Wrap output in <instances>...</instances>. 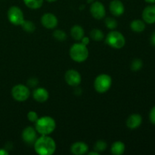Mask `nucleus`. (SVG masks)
<instances>
[{
    "mask_svg": "<svg viewBox=\"0 0 155 155\" xmlns=\"http://www.w3.org/2000/svg\"><path fill=\"white\" fill-rule=\"evenodd\" d=\"M110 12L114 16L119 17L124 13L125 7L120 0H113L110 2L109 6Z\"/></svg>",
    "mask_w": 155,
    "mask_h": 155,
    "instance_id": "nucleus-13",
    "label": "nucleus"
},
{
    "mask_svg": "<svg viewBox=\"0 0 155 155\" xmlns=\"http://www.w3.org/2000/svg\"><path fill=\"white\" fill-rule=\"evenodd\" d=\"M105 26L110 30H114L117 27V22L116 20L114 18H110V17H108L105 19Z\"/></svg>",
    "mask_w": 155,
    "mask_h": 155,
    "instance_id": "nucleus-24",
    "label": "nucleus"
},
{
    "mask_svg": "<svg viewBox=\"0 0 155 155\" xmlns=\"http://www.w3.org/2000/svg\"><path fill=\"white\" fill-rule=\"evenodd\" d=\"M145 1L148 3H151V4H154V3H155V0H145Z\"/></svg>",
    "mask_w": 155,
    "mask_h": 155,
    "instance_id": "nucleus-34",
    "label": "nucleus"
},
{
    "mask_svg": "<svg viewBox=\"0 0 155 155\" xmlns=\"http://www.w3.org/2000/svg\"><path fill=\"white\" fill-rule=\"evenodd\" d=\"M90 36L91 39H93L94 41L99 42V41H101L104 39V33L99 29L95 28L90 32Z\"/></svg>",
    "mask_w": 155,
    "mask_h": 155,
    "instance_id": "nucleus-21",
    "label": "nucleus"
},
{
    "mask_svg": "<svg viewBox=\"0 0 155 155\" xmlns=\"http://www.w3.org/2000/svg\"><path fill=\"white\" fill-rule=\"evenodd\" d=\"M38 84V80L36 78H31L28 80V85L31 87H34Z\"/></svg>",
    "mask_w": 155,
    "mask_h": 155,
    "instance_id": "nucleus-29",
    "label": "nucleus"
},
{
    "mask_svg": "<svg viewBox=\"0 0 155 155\" xmlns=\"http://www.w3.org/2000/svg\"><path fill=\"white\" fill-rule=\"evenodd\" d=\"M107 147V144L105 141L98 140L95 142V145H94V150L98 151V152L99 153V152H101V151H105Z\"/></svg>",
    "mask_w": 155,
    "mask_h": 155,
    "instance_id": "nucleus-23",
    "label": "nucleus"
},
{
    "mask_svg": "<svg viewBox=\"0 0 155 155\" xmlns=\"http://www.w3.org/2000/svg\"><path fill=\"white\" fill-rule=\"evenodd\" d=\"M46 1H48V2H55L57 0H46Z\"/></svg>",
    "mask_w": 155,
    "mask_h": 155,
    "instance_id": "nucleus-36",
    "label": "nucleus"
},
{
    "mask_svg": "<svg viewBox=\"0 0 155 155\" xmlns=\"http://www.w3.org/2000/svg\"><path fill=\"white\" fill-rule=\"evenodd\" d=\"M24 2L29 8L38 9L42 7L43 0H24Z\"/></svg>",
    "mask_w": 155,
    "mask_h": 155,
    "instance_id": "nucleus-20",
    "label": "nucleus"
},
{
    "mask_svg": "<svg viewBox=\"0 0 155 155\" xmlns=\"http://www.w3.org/2000/svg\"><path fill=\"white\" fill-rule=\"evenodd\" d=\"M41 23L42 26L47 29H54L58 26V18L54 14L45 13L41 18Z\"/></svg>",
    "mask_w": 155,
    "mask_h": 155,
    "instance_id": "nucleus-10",
    "label": "nucleus"
},
{
    "mask_svg": "<svg viewBox=\"0 0 155 155\" xmlns=\"http://www.w3.org/2000/svg\"><path fill=\"white\" fill-rule=\"evenodd\" d=\"M149 119L152 124L155 125V106L151 108V111L149 113Z\"/></svg>",
    "mask_w": 155,
    "mask_h": 155,
    "instance_id": "nucleus-28",
    "label": "nucleus"
},
{
    "mask_svg": "<svg viewBox=\"0 0 155 155\" xmlns=\"http://www.w3.org/2000/svg\"><path fill=\"white\" fill-rule=\"evenodd\" d=\"M8 152L5 149L0 148V155H8Z\"/></svg>",
    "mask_w": 155,
    "mask_h": 155,
    "instance_id": "nucleus-31",
    "label": "nucleus"
},
{
    "mask_svg": "<svg viewBox=\"0 0 155 155\" xmlns=\"http://www.w3.org/2000/svg\"><path fill=\"white\" fill-rule=\"evenodd\" d=\"M39 117H38L36 112L33 111V110H31V111H29L28 114H27V119L32 123H36V120H38Z\"/></svg>",
    "mask_w": 155,
    "mask_h": 155,
    "instance_id": "nucleus-27",
    "label": "nucleus"
},
{
    "mask_svg": "<svg viewBox=\"0 0 155 155\" xmlns=\"http://www.w3.org/2000/svg\"><path fill=\"white\" fill-rule=\"evenodd\" d=\"M142 66H143V63H142V60L138 58L135 59L131 64V69L133 71H139V70L142 69Z\"/></svg>",
    "mask_w": 155,
    "mask_h": 155,
    "instance_id": "nucleus-26",
    "label": "nucleus"
},
{
    "mask_svg": "<svg viewBox=\"0 0 155 155\" xmlns=\"http://www.w3.org/2000/svg\"><path fill=\"white\" fill-rule=\"evenodd\" d=\"M151 42H152L153 45H155V33H154V34L151 36Z\"/></svg>",
    "mask_w": 155,
    "mask_h": 155,
    "instance_id": "nucleus-32",
    "label": "nucleus"
},
{
    "mask_svg": "<svg viewBox=\"0 0 155 155\" xmlns=\"http://www.w3.org/2000/svg\"><path fill=\"white\" fill-rule=\"evenodd\" d=\"M142 19L147 24L155 23V5H150L145 8L142 12Z\"/></svg>",
    "mask_w": 155,
    "mask_h": 155,
    "instance_id": "nucleus-11",
    "label": "nucleus"
},
{
    "mask_svg": "<svg viewBox=\"0 0 155 155\" xmlns=\"http://www.w3.org/2000/svg\"><path fill=\"white\" fill-rule=\"evenodd\" d=\"M106 42L110 47L118 49L123 48L125 45L126 39L120 32L112 30L107 34Z\"/></svg>",
    "mask_w": 155,
    "mask_h": 155,
    "instance_id": "nucleus-5",
    "label": "nucleus"
},
{
    "mask_svg": "<svg viewBox=\"0 0 155 155\" xmlns=\"http://www.w3.org/2000/svg\"><path fill=\"white\" fill-rule=\"evenodd\" d=\"M70 56L76 62H83L89 57V49L83 43H75L70 48Z\"/></svg>",
    "mask_w": 155,
    "mask_h": 155,
    "instance_id": "nucleus-3",
    "label": "nucleus"
},
{
    "mask_svg": "<svg viewBox=\"0 0 155 155\" xmlns=\"http://www.w3.org/2000/svg\"><path fill=\"white\" fill-rule=\"evenodd\" d=\"M30 89L23 84H18L12 89V95L17 101H24L30 97Z\"/></svg>",
    "mask_w": 155,
    "mask_h": 155,
    "instance_id": "nucleus-6",
    "label": "nucleus"
},
{
    "mask_svg": "<svg viewBox=\"0 0 155 155\" xmlns=\"http://www.w3.org/2000/svg\"><path fill=\"white\" fill-rule=\"evenodd\" d=\"M99 153L96 151H91V152H89V155H98Z\"/></svg>",
    "mask_w": 155,
    "mask_h": 155,
    "instance_id": "nucleus-33",
    "label": "nucleus"
},
{
    "mask_svg": "<svg viewBox=\"0 0 155 155\" xmlns=\"http://www.w3.org/2000/svg\"><path fill=\"white\" fill-rule=\"evenodd\" d=\"M56 127V123L52 117L44 116L38 118L36 122V130L42 136H48L54 132Z\"/></svg>",
    "mask_w": 155,
    "mask_h": 155,
    "instance_id": "nucleus-2",
    "label": "nucleus"
},
{
    "mask_svg": "<svg viewBox=\"0 0 155 155\" xmlns=\"http://www.w3.org/2000/svg\"><path fill=\"white\" fill-rule=\"evenodd\" d=\"M93 2H95V0H87V2L88 3H92Z\"/></svg>",
    "mask_w": 155,
    "mask_h": 155,
    "instance_id": "nucleus-35",
    "label": "nucleus"
},
{
    "mask_svg": "<svg viewBox=\"0 0 155 155\" xmlns=\"http://www.w3.org/2000/svg\"><path fill=\"white\" fill-rule=\"evenodd\" d=\"M36 130L32 127H27L23 130L22 139L26 143L33 144L36 140Z\"/></svg>",
    "mask_w": 155,
    "mask_h": 155,
    "instance_id": "nucleus-12",
    "label": "nucleus"
},
{
    "mask_svg": "<svg viewBox=\"0 0 155 155\" xmlns=\"http://www.w3.org/2000/svg\"><path fill=\"white\" fill-rule=\"evenodd\" d=\"M65 81L71 86H77L82 81L81 75L77 71L74 69L68 70L64 75Z\"/></svg>",
    "mask_w": 155,
    "mask_h": 155,
    "instance_id": "nucleus-9",
    "label": "nucleus"
},
{
    "mask_svg": "<svg viewBox=\"0 0 155 155\" xmlns=\"http://www.w3.org/2000/svg\"><path fill=\"white\" fill-rule=\"evenodd\" d=\"M8 21L14 25L20 26L24 21V13L18 6H12L8 11Z\"/></svg>",
    "mask_w": 155,
    "mask_h": 155,
    "instance_id": "nucleus-7",
    "label": "nucleus"
},
{
    "mask_svg": "<svg viewBox=\"0 0 155 155\" xmlns=\"http://www.w3.org/2000/svg\"><path fill=\"white\" fill-rule=\"evenodd\" d=\"M21 26L22 27L23 30H25L26 32H28V33H32L36 30V26L31 21H25L24 20V21Z\"/></svg>",
    "mask_w": 155,
    "mask_h": 155,
    "instance_id": "nucleus-22",
    "label": "nucleus"
},
{
    "mask_svg": "<svg viewBox=\"0 0 155 155\" xmlns=\"http://www.w3.org/2000/svg\"><path fill=\"white\" fill-rule=\"evenodd\" d=\"M88 145L83 142H77L71 145V152L75 155H82L87 152Z\"/></svg>",
    "mask_w": 155,
    "mask_h": 155,
    "instance_id": "nucleus-16",
    "label": "nucleus"
},
{
    "mask_svg": "<svg viewBox=\"0 0 155 155\" xmlns=\"http://www.w3.org/2000/svg\"><path fill=\"white\" fill-rule=\"evenodd\" d=\"M80 41H81V43H83L85 45H87L89 43V39L86 36H83Z\"/></svg>",
    "mask_w": 155,
    "mask_h": 155,
    "instance_id": "nucleus-30",
    "label": "nucleus"
},
{
    "mask_svg": "<svg viewBox=\"0 0 155 155\" xmlns=\"http://www.w3.org/2000/svg\"><path fill=\"white\" fill-rule=\"evenodd\" d=\"M130 28L132 30L136 33H141L145 29V22L143 20L136 19L133 21L130 24Z\"/></svg>",
    "mask_w": 155,
    "mask_h": 155,
    "instance_id": "nucleus-18",
    "label": "nucleus"
},
{
    "mask_svg": "<svg viewBox=\"0 0 155 155\" xmlns=\"http://www.w3.org/2000/svg\"><path fill=\"white\" fill-rule=\"evenodd\" d=\"M71 34L75 40L80 41L84 36V30L80 25H74L71 30Z\"/></svg>",
    "mask_w": 155,
    "mask_h": 155,
    "instance_id": "nucleus-17",
    "label": "nucleus"
},
{
    "mask_svg": "<svg viewBox=\"0 0 155 155\" xmlns=\"http://www.w3.org/2000/svg\"><path fill=\"white\" fill-rule=\"evenodd\" d=\"M34 148L38 154L51 155L55 151L56 144L52 138L48 136H42L39 139H36L34 142Z\"/></svg>",
    "mask_w": 155,
    "mask_h": 155,
    "instance_id": "nucleus-1",
    "label": "nucleus"
},
{
    "mask_svg": "<svg viewBox=\"0 0 155 155\" xmlns=\"http://www.w3.org/2000/svg\"><path fill=\"white\" fill-rule=\"evenodd\" d=\"M53 36L58 41H64L67 39V34L61 30H56L53 33Z\"/></svg>",
    "mask_w": 155,
    "mask_h": 155,
    "instance_id": "nucleus-25",
    "label": "nucleus"
},
{
    "mask_svg": "<svg viewBox=\"0 0 155 155\" xmlns=\"http://www.w3.org/2000/svg\"><path fill=\"white\" fill-rule=\"evenodd\" d=\"M142 123V117L139 114H133L130 115L127 120V126L131 130L138 128Z\"/></svg>",
    "mask_w": 155,
    "mask_h": 155,
    "instance_id": "nucleus-14",
    "label": "nucleus"
},
{
    "mask_svg": "<svg viewBox=\"0 0 155 155\" xmlns=\"http://www.w3.org/2000/svg\"><path fill=\"white\" fill-rule=\"evenodd\" d=\"M125 145L124 142H120V141H117V142H114L113 145L111 146V153L114 155H121L124 153L125 151Z\"/></svg>",
    "mask_w": 155,
    "mask_h": 155,
    "instance_id": "nucleus-19",
    "label": "nucleus"
},
{
    "mask_svg": "<svg viewBox=\"0 0 155 155\" xmlns=\"http://www.w3.org/2000/svg\"><path fill=\"white\" fill-rule=\"evenodd\" d=\"M112 85V79L109 75L102 74L98 75L94 82V88L99 93H104L110 89Z\"/></svg>",
    "mask_w": 155,
    "mask_h": 155,
    "instance_id": "nucleus-4",
    "label": "nucleus"
},
{
    "mask_svg": "<svg viewBox=\"0 0 155 155\" xmlns=\"http://www.w3.org/2000/svg\"><path fill=\"white\" fill-rule=\"evenodd\" d=\"M90 12L92 16L97 20L102 19L106 15V10L104 5L98 1H95L91 4Z\"/></svg>",
    "mask_w": 155,
    "mask_h": 155,
    "instance_id": "nucleus-8",
    "label": "nucleus"
},
{
    "mask_svg": "<svg viewBox=\"0 0 155 155\" xmlns=\"http://www.w3.org/2000/svg\"><path fill=\"white\" fill-rule=\"evenodd\" d=\"M33 98L38 102H45L48 99V92L45 88H37L33 91Z\"/></svg>",
    "mask_w": 155,
    "mask_h": 155,
    "instance_id": "nucleus-15",
    "label": "nucleus"
}]
</instances>
